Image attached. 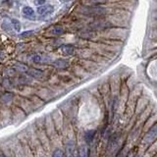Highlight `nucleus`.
<instances>
[{
    "instance_id": "nucleus-1",
    "label": "nucleus",
    "mask_w": 157,
    "mask_h": 157,
    "mask_svg": "<svg viewBox=\"0 0 157 157\" xmlns=\"http://www.w3.org/2000/svg\"><path fill=\"white\" fill-rule=\"evenodd\" d=\"M83 12H84V14H87V15H101V14H103L105 12V10L102 7L93 6V7H85Z\"/></svg>"
},
{
    "instance_id": "nucleus-2",
    "label": "nucleus",
    "mask_w": 157,
    "mask_h": 157,
    "mask_svg": "<svg viewBox=\"0 0 157 157\" xmlns=\"http://www.w3.org/2000/svg\"><path fill=\"white\" fill-rule=\"evenodd\" d=\"M54 12V7L52 5H41L37 7V14L39 16H48Z\"/></svg>"
},
{
    "instance_id": "nucleus-3",
    "label": "nucleus",
    "mask_w": 157,
    "mask_h": 157,
    "mask_svg": "<svg viewBox=\"0 0 157 157\" xmlns=\"http://www.w3.org/2000/svg\"><path fill=\"white\" fill-rule=\"evenodd\" d=\"M156 137H157V126H154V127H152L151 129L148 131V133H147L146 135L144 137L143 142L147 144L151 143V142L155 139Z\"/></svg>"
},
{
    "instance_id": "nucleus-4",
    "label": "nucleus",
    "mask_w": 157,
    "mask_h": 157,
    "mask_svg": "<svg viewBox=\"0 0 157 157\" xmlns=\"http://www.w3.org/2000/svg\"><path fill=\"white\" fill-rule=\"evenodd\" d=\"M22 13L23 15L25 16L26 18H28V19H35V11L32 7H28V6H25L24 8L22 9Z\"/></svg>"
},
{
    "instance_id": "nucleus-5",
    "label": "nucleus",
    "mask_w": 157,
    "mask_h": 157,
    "mask_svg": "<svg viewBox=\"0 0 157 157\" xmlns=\"http://www.w3.org/2000/svg\"><path fill=\"white\" fill-rule=\"evenodd\" d=\"M74 51H75V49H74V47L72 46V45L65 44V45H63V46H61L62 54H64V55H66V56L73 55Z\"/></svg>"
},
{
    "instance_id": "nucleus-6",
    "label": "nucleus",
    "mask_w": 157,
    "mask_h": 157,
    "mask_svg": "<svg viewBox=\"0 0 157 157\" xmlns=\"http://www.w3.org/2000/svg\"><path fill=\"white\" fill-rule=\"evenodd\" d=\"M94 135H95V131H87L85 134V139L87 142H91L92 139H93Z\"/></svg>"
},
{
    "instance_id": "nucleus-7",
    "label": "nucleus",
    "mask_w": 157,
    "mask_h": 157,
    "mask_svg": "<svg viewBox=\"0 0 157 157\" xmlns=\"http://www.w3.org/2000/svg\"><path fill=\"white\" fill-rule=\"evenodd\" d=\"M28 75L32 76L34 78H39L42 77V73L40 71L37 70V69H32V70L28 71Z\"/></svg>"
},
{
    "instance_id": "nucleus-8",
    "label": "nucleus",
    "mask_w": 157,
    "mask_h": 157,
    "mask_svg": "<svg viewBox=\"0 0 157 157\" xmlns=\"http://www.w3.org/2000/svg\"><path fill=\"white\" fill-rule=\"evenodd\" d=\"M11 23H12V25H13L14 28H15V30L20 32L21 28H22V25H21L20 21L17 20V19H11Z\"/></svg>"
},
{
    "instance_id": "nucleus-9",
    "label": "nucleus",
    "mask_w": 157,
    "mask_h": 157,
    "mask_svg": "<svg viewBox=\"0 0 157 157\" xmlns=\"http://www.w3.org/2000/svg\"><path fill=\"white\" fill-rule=\"evenodd\" d=\"M51 32L55 35H60L64 32V28L60 27V26H56V27H54L53 28H52Z\"/></svg>"
},
{
    "instance_id": "nucleus-10",
    "label": "nucleus",
    "mask_w": 157,
    "mask_h": 157,
    "mask_svg": "<svg viewBox=\"0 0 157 157\" xmlns=\"http://www.w3.org/2000/svg\"><path fill=\"white\" fill-rule=\"evenodd\" d=\"M32 61L35 62V63H42L44 61V57L39 55V54H35V55L32 56Z\"/></svg>"
},
{
    "instance_id": "nucleus-11",
    "label": "nucleus",
    "mask_w": 157,
    "mask_h": 157,
    "mask_svg": "<svg viewBox=\"0 0 157 157\" xmlns=\"http://www.w3.org/2000/svg\"><path fill=\"white\" fill-rule=\"evenodd\" d=\"M54 65L56 66L57 68H66L68 66V62L64 61V60H57Z\"/></svg>"
},
{
    "instance_id": "nucleus-12",
    "label": "nucleus",
    "mask_w": 157,
    "mask_h": 157,
    "mask_svg": "<svg viewBox=\"0 0 157 157\" xmlns=\"http://www.w3.org/2000/svg\"><path fill=\"white\" fill-rule=\"evenodd\" d=\"M78 157H87V150L85 146H82L78 150Z\"/></svg>"
},
{
    "instance_id": "nucleus-13",
    "label": "nucleus",
    "mask_w": 157,
    "mask_h": 157,
    "mask_svg": "<svg viewBox=\"0 0 157 157\" xmlns=\"http://www.w3.org/2000/svg\"><path fill=\"white\" fill-rule=\"evenodd\" d=\"M32 35H34V30H26V32H24L21 34V37H32Z\"/></svg>"
},
{
    "instance_id": "nucleus-14",
    "label": "nucleus",
    "mask_w": 157,
    "mask_h": 157,
    "mask_svg": "<svg viewBox=\"0 0 157 157\" xmlns=\"http://www.w3.org/2000/svg\"><path fill=\"white\" fill-rule=\"evenodd\" d=\"M53 157H64L63 152H62L60 149H56V150L53 152Z\"/></svg>"
},
{
    "instance_id": "nucleus-15",
    "label": "nucleus",
    "mask_w": 157,
    "mask_h": 157,
    "mask_svg": "<svg viewBox=\"0 0 157 157\" xmlns=\"http://www.w3.org/2000/svg\"><path fill=\"white\" fill-rule=\"evenodd\" d=\"M44 3H45V0H35V4L37 6H41L43 5Z\"/></svg>"
},
{
    "instance_id": "nucleus-16",
    "label": "nucleus",
    "mask_w": 157,
    "mask_h": 157,
    "mask_svg": "<svg viewBox=\"0 0 157 157\" xmlns=\"http://www.w3.org/2000/svg\"><path fill=\"white\" fill-rule=\"evenodd\" d=\"M89 1L92 2V3H95V4H101V3L106 2L107 0H89Z\"/></svg>"
},
{
    "instance_id": "nucleus-17",
    "label": "nucleus",
    "mask_w": 157,
    "mask_h": 157,
    "mask_svg": "<svg viewBox=\"0 0 157 157\" xmlns=\"http://www.w3.org/2000/svg\"><path fill=\"white\" fill-rule=\"evenodd\" d=\"M61 2H68V1H71V0H60Z\"/></svg>"
},
{
    "instance_id": "nucleus-18",
    "label": "nucleus",
    "mask_w": 157,
    "mask_h": 157,
    "mask_svg": "<svg viewBox=\"0 0 157 157\" xmlns=\"http://www.w3.org/2000/svg\"><path fill=\"white\" fill-rule=\"evenodd\" d=\"M135 157H137V156H135Z\"/></svg>"
}]
</instances>
